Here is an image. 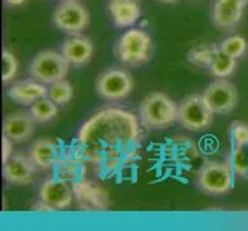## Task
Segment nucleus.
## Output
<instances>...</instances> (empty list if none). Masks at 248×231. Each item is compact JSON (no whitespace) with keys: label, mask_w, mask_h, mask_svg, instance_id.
I'll return each mask as SVG.
<instances>
[{"label":"nucleus","mask_w":248,"mask_h":231,"mask_svg":"<svg viewBox=\"0 0 248 231\" xmlns=\"http://www.w3.org/2000/svg\"><path fill=\"white\" fill-rule=\"evenodd\" d=\"M140 121L131 111L104 108L88 119L78 134L76 156L113 173L138 159L142 140Z\"/></svg>","instance_id":"1"},{"label":"nucleus","mask_w":248,"mask_h":231,"mask_svg":"<svg viewBox=\"0 0 248 231\" xmlns=\"http://www.w3.org/2000/svg\"><path fill=\"white\" fill-rule=\"evenodd\" d=\"M139 121L148 130H165L177 122V105L164 92H151L140 102Z\"/></svg>","instance_id":"2"},{"label":"nucleus","mask_w":248,"mask_h":231,"mask_svg":"<svg viewBox=\"0 0 248 231\" xmlns=\"http://www.w3.org/2000/svg\"><path fill=\"white\" fill-rule=\"evenodd\" d=\"M153 40L148 32L142 30H128L119 37L114 53L122 63L128 66H139L150 61Z\"/></svg>","instance_id":"3"},{"label":"nucleus","mask_w":248,"mask_h":231,"mask_svg":"<svg viewBox=\"0 0 248 231\" xmlns=\"http://www.w3.org/2000/svg\"><path fill=\"white\" fill-rule=\"evenodd\" d=\"M70 71V62L63 57L61 51L44 49L32 59L30 65L31 79H36L45 85L62 80Z\"/></svg>","instance_id":"4"},{"label":"nucleus","mask_w":248,"mask_h":231,"mask_svg":"<svg viewBox=\"0 0 248 231\" xmlns=\"http://www.w3.org/2000/svg\"><path fill=\"white\" fill-rule=\"evenodd\" d=\"M213 114L201 94H191L177 105V122L188 131L207 130L213 123Z\"/></svg>","instance_id":"5"},{"label":"nucleus","mask_w":248,"mask_h":231,"mask_svg":"<svg viewBox=\"0 0 248 231\" xmlns=\"http://www.w3.org/2000/svg\"><path fill=\"white\" fill-rule=\"evenodd\" d=\"M234 173L228 162H205L198 171V185L207 194H225L233 188Z\"/></svg>","instance_id":"6"},{"label":"nucleus","mask_w":248,"mask_h":231,"mask_svg":"<svg viewBox=\"0 0 248 231\" xmlns=\"http://www.w3.org/2000/svg\"><path fill=\"white\" fill-rule=\"evenodd\" d=\"M134 82L131 74L122 68H109L104 71L96 80L97 94L108 102L122 100L130 96Z\"/></svg>","instance_id":"7"},{"label":"nucleus","mask_w":248,"mask_h":231,"mask_svg":"<svg viewBox=\"0 0 248 231\" xmlns=\"http://www.w3.org/2000/svg\"><path fill=\"white\" fill-rule=\"evenodd\" d=\"M203 99L215 114H228L237 105V90L227 77H217L203 91Z\"/></svg>","instance_id":"8"},{"label":"nucleus","mask_w":248,"mask_h":231,"mask_svg":"<svg viewBox=\"0 0 248 231\" xmlns=\"http://www.w3.org/2000/svg\"><path fill=\"white\" fill-rule=\"evenodd\" d=\"M53 23L68 34H80L90 25V14L78 0H62L53 14Z\"/></svg>","instance_id":"9"},{"label":"nucleus","mask_w":248,"mask_h":231,"mask_svg":"<svg viewBox=\"0 0 248 231\" xmlns=\"http://www.w3.org/2000/svg\"><path fill=\"white\" fill-rule=\"evenodd\" d=\"M74 198L73 185L70 182L62 181L59 177H51L40 185L39 190V200L44 202L51 211L65 210L70 207Z\"/></svg>","instance_id":"10"},{"label":"nucleus","mask_w":248,"mask_h":231,"mask_svg":"<svg viewBox=\"0 0 248 231\" xmlns=\"http://www.w3.org/2000/svg\"><path fill=\"white\" fill-rule=\"evenodd\" d=\"M74 198L78 200L79 207L87 211H99L108 208V196L105 190L88 181H78L73 184Z\"/></svg>","instance_id":"11"},{"label":"nucleus","mask_w":248,"mask_h":231,"mask_svg":"<svg viewBox=\"0 0 248 231\" xmlns=\"http://www.w3.org/2000/svg\"><path fill=\"white\" fill-rule=\"evenodd\" d=\"M36 123L31 113L16 111L3 119V136L10 138L14 143H22L32 136Z\"/></svg>","instance_id":"12"},{"label":"nucleus","mask_w":248,"mask_h":231,"mask_svg":"<svg viewBox=\"0 0 248 231\" xmlns=\"http://www.w3.org/2000/svg\"><path fill=\"white\" fill-rule=\"evenodd\" d=\"M36 168L30 156L13 154L3 164V177L6 182L14 185H28L32 182Z\"/></svg>","instance_id":"13"},{"label":"nucleus","mask_w":248,"mask_h":231,"mask_svg":"<svg viewBox=\"0 0 248 231\" xmlns=\"http://www.w3.org/2000/svg\"><path fill=\"white\" fill-rule=\"evenodd\" d=\"M61 53L66 59L70 65L74 66H83L87 65L94 53L93 42L87 36H80V34H74L73 37L66 39L62 46Z\"/></svg>","instance_id":"14"},{"label":"nucleus","mask_w":248,"mask_h":231,"mask_svg":"<svg viewBox=\"0 0 248 231\" xmlns=\"http://www.w3.org/2000/svg\"><path fill=\"white\" fill-rule=\"evenodd\" d=\"M28 156L39 169L46 171L54 168L57 160L62 157V150L53 139H39L31 145Z\"/></svg>","instance_id":"15"},{"label":"nucleus","mask_w":248,"mask_h":231,"mask_svg":"<svg viewBox=\"0 0 248 231\" xmlns=\"http://www.w3.org/2000/svg\"><path fill=\"white\" fill-rule=\"evenodd\" d=\"M245 6L233 0H216L211 8V20L220 30H232L241 22Z\"/></svg>","instance_id":"16"},{"label":"nucleus","mask_w":248,"mask_h":231,"mask_svg":"<svg viewBox=\"0 0 248 231\" xmlns=\"http://www.w3.org/2000/svg\"><path fill=\"white\" fill-rule=\"evenodd\" d=\"M108 11L117 28L131 27L140 17L139 0H109Z\"/></svg>","instance_id":"17"},{"label":"nucleus","mask_w":248,"mask_h":231,"mask_svg":"<svg viewBox=\"0 0 248 231\" xmlns=\"http://www.w3.org/2000/svg\"><path fill=\"white\" fill-rule=\"evenodd\" d=\"M8 96L17 104L22 105H31L36 100L48 96V88L45 83L37 82L36 79L31 80H22L14 83L13 87L8 90Z\"/></svg>","instance_id":"18"},{"label":"nucleus","mask_w":248,"mask_h":231,"mask_svg":"<svg viewBox=\"0 0 248 231\" xmlns=\"http://www.w3.org/2000/svg\"><path fill=\"white\" fill-rule=\"evenodd\" d=\"M54 171H56V177L74 184L85 179V174H87V162L82 157L76 156V154H73V156H62L54 165Z\"/></svg>","instance_id":"19"},{"label":"nucleus","mask_w":248,"mask_h":231,"mask_svg":"<svg viewBox=\"0 0 248 231\" xmlns=\"http://www.w3.org/2000/svg\"><path fill=\"white\" fill-rule=\"evenodd\" d=\"M236 61L233 56L227 54L220 45L213 44V57L210 63V73L215 77H230L236 71Z\"/></svg>","instance_id":"20"},{"label":"nucleus","mask_w":248,"mask_h":231,"mask_svg":"<svg viewBox=\"0 0 248 231\" xmlns=\"http://www.w3.org/2000/svg\"><path fill=\"white\" fill-rule=\"evenodd\" d=\"M57 104H54L48 96H45L30 105V113L37 123H46L57 116Z\"/></svg>","instance_id":"21"},{"label":"nucleus","mask_w":248,"mask_h":231,"mask_svg":"<svg viewBox=\"0 0 248 231\" xmlns=\"http://www.w3.org/2000/svg\"><path fill=\"white\" fill-rule=\"evenodd\" d=\"M227 162L233 173L241 177H248V147H232Z\"/></svg>","instance_id":"22"},{"label":"nucleus","mask_w":248,"mask_h":231,"mask_svg":"<svg viewBox=\"0 0 248 231\" xmlns=\"http://www.w3.org/2000/svg\"><path fill=\"white\" fill-rule=\"evenodd\" d=\"M48 97L54 102L57 105H66L70 104L71 99H73V87L71 83L62 79V80H57L53 82L48 87Z\"/></svg>","instance_id":"23"},{"label":"nucleus","mask_w":248,"mask_h":231,"mask_svg":"<svg viewBox=\"0 0 248 231\" xmlns=\"http://www.w3.org/2000/svg\"><path fill=\"white\" fill-rule=\"evenodd\" d=\"M220 48L224 49L227 54L233 56L234 59H239L247 53L248 44H247L245 37H242V36H230L225 40H222Z\"/></svg>","instance_id":"24"},{"label":"nucleus","mask_w":248,"mask_h":231,"mask_svg":"<svg viewBox=\"0 0 248 231\" xmlns=\"http://www.w3.org/2000/svg\"><path fill=\"white\" fill-rule=\"evenodd\" d=\"M213 57V45H201L194 46L188 51V61L198 66H210Z\"/></svg>","instance_id":"25"},{"label":"nucleus","mask_w":248,"mask_h":231,"mask_svg":"<svg viewBox=\"0 0 248 231\" xmlns=\"http://www.w3.org/2000/svg\"><path fill=\"white\" fill-rule=\"evenodd\" d=\"M230 138L234 147H248V123L233 122L230 125Z\"/></svg>","instance_id":"26"},{"label":"nucleus","mask_w":248,"mask_h":231,"mask_svg":"<svg viewBox=\"0 0 248 231\" xmlns=\"http://www.w3.org/2000/svg\"><path fill=\"white\" fill-rule=\"evenodd\" d=\"M2 59H3V77H2V80H3V83H8L16 77L17 70H19V63H17L16 56L11 53L10 49H3Z\"/></svg>","instance_id":"27"},{"label":"nucleus","mask_w":248,"mask_h":231,"mask_svg":"<svg viewBox=\"0 0 248 231\" xmlns=\"http://www.w3.org/2000/svg\"><path fill=\"white\" fill-rule=\"evenodd\" d=\"M13 140L10 138L3 136V140H2V159H3V164L13 156Z\"/></svg>","instance_id":"28"},{"label":"nucleus","mask_w":248,"mask_h":231,"mask_svg":"<svg viewBox=\"0 0 248 231\" xmlns=\"http://www.w3.org/2000/svg\"><path fill=\"white\" fill-rule=\"evenodd\" d=\"M5 2L10 5V6H19V5L27 2V0H5Z\"/></svg>","instance_id":"29"},{"label":"nucleus","mask_w":248,"mask_h":231,"mask_svg":"<svg viewBox=\"0 0 248 231\" xmlns=\"http://www.w3.org/2000/svg\"><path fill=\"white\" fill-rule=\"evenodd\" d=\"M233 2H236V3H239V5H242V6H247L248 0H233Z\"/></svg>","instance_id":"30"},{"label":"nucleus","mask_w":248,"mask_h":231,"mask_svg":"<svg viewBox=\"0 0 248 231\" xmlns=\"http://www.w3.org/2000/svg\"><path fill=\"white\" fill-rule=\"evenodd\" d=\"M159 2H162V3H176V2H179V0H159Z\"/></svg>","instance_id":"31"}]
</instances>
